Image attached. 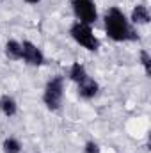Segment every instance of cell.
<instances>
[{
  "label": "cell",
  "instance_id": "30bf717a",
  "mask_svg": "<svg viewBox=\"0 0 151 153\" xmlns=\"http://www.w3.org/2000/svg\"><path fill=\"white\" fill-rule=\"evenodd\" d=\"M87 76V71H85V68L80 64V62H75L73 66H71V70H70V78L73 80V82H82L84 78Z\"/></svg>",
  "mask_w": 151,
  "mask_h": 153
},
{
  "label": "cell",
  "instance_id": "6da1fadb",
  "mask_svg": "<svg viewBox=\"0 0 151 153\" xmlns=\"http://www.w3.org/2000/svg\"><path fill=\"white\" fill-rule=\"evenodd\" d=\"M105 29L109 38L114 41H133L139 38L132 29L130 22L126 20L124 13L117 7H110L105 13Z\"/></svg>",
  "mask_w": 151,
  "mask_h": 153
},
{
  "label": "cell",
  "instance_id": "8fae6325",
  "mask_svg": "<svg viewBox=\"0 0 151 153\" xmlns=\"http://www.w3.org/2000/svg\"><path fill=\"white\" fill-rule=\"evenodd\" d=\"M2 150H4V153H20L21 152V144H20V141H16L13 137H7L4 141V144H2Z\"/></svg>",
  "mask_w": 151,
  "mask_h": 153
},
{
  "label": "cell",
  "instance_id": "ba28073f",
  "mask_svg": "<svg viewBox=\"0 0 151 153\" xmlns=\"http://www.w3.org/2000/svg\"><path fill=\"white\" fill-rule=\"evenodd\" d=\"M132 22L137 25H146L150 22V11L146 5H137L132 11Z\"/></svg>",
  "mask_w": 151,
  "mask_h": 153
},
{
  "label": "cell",
  "instance_id": "7c38bea8",
  "mask_svg": "<svg viewBox=\"0 0 151 153\" xmlns=\"http://www.w3.org/2000/svg\"><path fill=\"white\" fill-rule=\"evenodd\" d=\"M141 62H142V66H144L146 73L150 75V71H151V57H150V53H148L146 50H142V52H141Z\"/></svg>",
  "mask_w": 151,
  "mask_h": 153
},
{
  "label": "cell",
  "instance_id": "5bb4252c",
  "mask_svg": "<svg viewBox=\"0 0 151 153\" xmlns=\"http://www.w3.org/2000/svg\"><path fill=\"white\" fill-rule=\"evenodd\" d=\"M25 2H27V4H39L41 0H25Z\"/></svg>",
  "mask_w": 151,
  "mask_h": 153
},
{
  "label": "cell",
  "instance_id": "52a82bcc",
  "mask_svg": "<svg viewBox=\"0 0 151 153\" xmlns=\"http://www.w3.org/2000/svg\"><path fill=\"white\" fill-rule=\"evenodd\" d=\"M0 111H2V114H5L7 117H13L16 114V111H18V105H16L14 98L9 96V94H4L0 98Z\"/></svg>",
  "mask_w": 151,
  "mask_h": 153
},
{
  "label": "cell",
  "instance_id": "7a4b0ae2",
  "mask_svg": "<svg viewBox=\"0 0 151 153\" xmlns=\"http://www.w3.org/2000/svg\"><path fill=\"white\" fill-rule=\"evenodd\" d=\"M62 94H64V78L61 75H55L48 80L44 87L43 102L50 111H59L62 103Z\"/></svg>",
  "mask_w": 151,
  "mask_h": 153
},
{
  "label": "cell",
  "instance_id": "4fadbf2b",
  "mask_svg": "<svg viewBox=\"0 0 151 153\" xmlns=\"http://www.w3.org/2000/svg\"><path fill=\"white\" fill-rule=\"evenodd\" d=\"M84 153H100V146H98L94 141H89V143H85Z\"/></svg>",
  "mask_w": 151,
  "mask_h": 153
},
{
  "label": "cell",
  "instance_id": "8992f818",
  "mask_svg": "<svg viewBox=\"0 0 151 153\" xmlns=\"http://www.w3.org/2000/svg\"><path fill=\"white\" fill-rule=\"evenodd\" d=\"M98 82L94 80V78H91V76H85L82 82H78V94H80V98H84V100H91V98H94L96 94H98Z\"/></svg>",
  "mask_w": 151,
  "mask_h": 153
},
{
  "label": "cell",
  "instance_id": "3957f363",
  "mask_svg": "<svg viewBox=\"0 0 151 153\" xmlns=\"http://www.w3.org/2000/svg\"><path fill=\"white\" fill-rule=\"evenodd\" d=\"M71 38L75 39L78 45H82L84 48H87V50H98L100 48V41L98 38L93 34V30H91V25H85V23H80V22H76L71 25Z\"/></svg>",
  "mask_w": 151,
  "mask_h": 153
},
{
  "label": "cell",
  "instance_id": "277c9868",
  "mask_svg": "<svg viewBox=\"0 0 151 153\" xmlns=\"http://www.w3.org/2000/svg\"><path fill=\"white\" fill-rule=\"evenodd\" d=\"M71 5H73V13H75V16L78 18L80 23L91 25L98 20L96 5L93 0H73Z\"/></svg>",
  "mask_w": 151,
  "mask_h": 153
},
{
  "label": "cell",
  "instance_id": "5b68a950",
  "mask_svg": "<svg viewBox=\"0 0 151 153\" xmlns=\"http://www.w3.org/2000/svg\"><path fill=\"white\" fill-rule=\"evenodd\" d=\"M21 59L30 64V66H41L44 62V55L38 46L30 41H23L21 43Z\"/></svg>",
  "mask_w": 151,
  "mask_h": 153
},
{
  "label": "cell",
  "instance_id": "9c48e42d",
  "mask_svg": "<svg viewBox=\"0 0 151 153\" xmlns=\"http://www.w3.org/2000/svg\"><path fill=\"white\" fill-rule=\"evenodd\" d=\"M4 52H5V55H7L11 61H20V59H21V43L11 39V41L5 43Z\"/></svg>",
  "mask_w": 151,
  "mask_h": 153
}]
</instances>
